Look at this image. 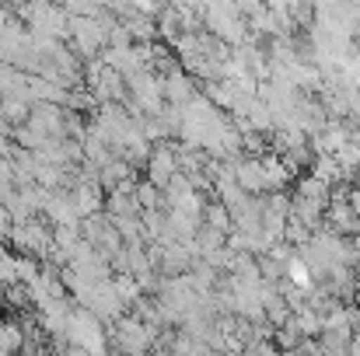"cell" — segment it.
I'll return each mask as SVG.
<instances>
[{"instance_id":"cell-16","label":"cell","mask_w":360,"mask_h":356,"mask_svg":"<svg viewBox=\"0 0 360 356\" xmlns=\"http://www.w3.org/2000/svg\"><path fill=\"white\" fill-rule=\"evenodd\" d=\"M354 283H357V290H360V265H357V272H354Z\"/></svg>"},{"instance_id":"cell-1","label":"cell","mask_w":360,"mask_h":356,"mask_svg":"<svg viewBox=\"0 0 360 356\" xmlns=\"http://www.w3.org/2000/svg\"><path fill=\"white\" fill-rule=\"evenodd\" d=\"M67 343L70 346H77V350H84V353L91 356H109V329L102 325V318L91 311V308H74V315H70V329H67Z\"/></svg>"},{"instance_id":"cell-11","label":"cell","mask_w":360,"mask_h":356,"mask_svg":"<svg viewBox=\"0 0 360 356\" xmlns=\"http://www.w3.org/2000/svg\"><path fill=\"white\" fill-rule=\"evenodd\" d=\"M294 322H297V329H301V336H304V339H319V336H322V329H326L322 311H315L311 304H308V308H301V311H294Z\"/></svg>"},{"instance_id":"cell-9","label":"cell","mask_w":360,"mask_h":356,"mask_svg":"<svg viewBox=\"0 0 360 356\" xmlns=\"http://www.w3.org/2000/svg\"><path fill=\"white\" fill-rule=\"evenodd\" d=\"M294 196H304V199H315V203L329 206V203H333V185H326L322 178H315V175L308 171V175H301V178H297Z\"/></svg>"},{"instance_id":"cell-4","label":"cell","mask_w":360,"mask_h":356,"mask_svg":"<svg viewBox=\"0 0 360 356\" xmlns=\"http://www.w3.org/2000/svg\"><path fill=\"white\" fill-rule=\"evenodd\" d=\"M42 213L49 217V224H53V228H81V213H77V203H74V196H70V192L53 189V192L46 196Z\"/></svg>"},{"instance_id":"cell-5","label":"cell","mask_w":360,"mask_h":356,"mask_svg":"<svg viewBox=\"0 0 360 356\" xmlns=\"http://www.w3.org/2000/svg\"><path fill=\"white\" fill-rule=\"evenodd\" d=\"M161 84H165V102H168V105H179V109H182V105H189V102L200 95V91H196L193 74H189V70H182V63H179L172 74H165V77H161Z\"/></svg>"},{"instance_id":"cell-6","label":"cell","mask_w":360,"mask_h":356,"mask_svg":"<svg viewBox=\"0 0 360 356\" xmlns=\"http://www.w3.org/2000/svg\"><path fill=\"white\" fill-rule=\"evenodd\" d=\"M235 178L248 196H266V168L262 157H238L235 161Z\"/></svg>"},{"instance_id":"cell-7","label":"cell","mask_w":360,"mask_h":356,"mask_svg":"<svg viewBox=\"0 0 360 356\" xmlns=\"http://www.w3.org/2000/svg\"><path fill=\"white\" fill-rule=\"evenodd\" d=\"M262 168H266V192H287L290 178L297 175L280 154H262Z\"/></svg>"},{"instance_id":"cell-8","label":"cell","mask_w":360,"mask_h":356,"mask_svg":"<svg viewBox=\"0 0 360 356\" xmlns=\"http://www.w3.org/2000/svg\"><path fill=\"white\" fill-rule=\"evenodd\" d=\"M129 178H133V164H129V161H122L120 154H116L105 168H98V182H102V189H109V192H112V189H120V185H126Z\"/></svg>"},{"instance_id":"cell-2","label":"cell","mask_w":360,"mask_h":356,"mask_svg":"<svg viewBox=\"0 0 360 356\" xmlns=\"http://www.w3.org/2000/svg\"><path fill=\"white\" fill-rule=\"evenodd\" d=\"M109 339L116 343L120 356H150L158 332H154V329H150L143 318H136V315H122V318H116V322H112Z\"/></svg>"},{"instance_id":"cell-10","label":"cell","mask_w":360,"mask_h":356,"mask_svg":"<svg viewBox=\"0 0 360 356\" xmlns=\"http://www.w3.org/2000/svg\"><path fill=\"white\" fill-rule=\"evenodd\" d=\"M203 224H207V228H217V231H224V235H231V231H235L231 210H228L221 199H214V203H207V206H203Z\"/></svg>"},{"instance_id":"cell-17","label":"cell","mask_w":360,"mask_h":356,"mask_svg":"<svg viewBox=\"0 0 360 356\" xmlns=\"http://www.w3.org/2000/svg\"><path fill=\"white\" fill-rule=\"evenodd\" d=\"M357 178H360V164H357Z\"/></svg>"},{"instance_id":"cell-15","label":"cell","mask_w":360,"mask_h":356,"mask_svg":"<svg viewBox=\"0 0 360 356\" xmlns=\"http://www.w3.org/2000/svg\"><path fill=\"white\" fill-rule=\"evenodd\" d=\"M354 143H357V147H360V122H357V126H354Z\"/></svg>"},{"instance_id":"cell-14","label":"cell","mask_w":360,"mask_h":356,"mask_svg":"<svg viewBox=\"0 0 360 356\" xmlns=\"http://www.w3.org/2000/svg\"><path fill=\"white\" fill-rule=\"evenodd\" d=\"M301 343H304V336H301V329H297V322H294V318H290V322H283V325L276 329V346H280L287 356L294 353Z\"/></svg>"},{"instance_id":"cell-13","label":"cell","mask_w":360,"mask_h":356,"mask_svg":"<svg viewBox=\"0 0 360 356\" xmlns=\"http://www.w3.org/2000/svg\"><path fill=\"white\" fill-rule=\"evenodd\" d=\"M21 346H25V329L18 322L0 318V353H21Z\"/></svg>"},{"instance_id":"cell-3","label":"cell","mask_w":360,"mask_h":356,"mask_svg":"<svg viewBox=\"0 0 360 356\" xmlns=\"http://www.w3.org/2000/svg\"><path fill=\"white\" fill-rule=\"evenodd\" d=\"M179 175V147L175 143H154V150H150V161H147V182H154L161 192H165V185L172 182Z\"/></svg>"},{"instance_id":"cell-12","label":"cell","mask_w":360,"mask_h":356,"mask_svg":"<svg viewBox=\"0 0 360 356\" xmlns=\"http://www.w3.org/2000/svg\"><path fill=\"white\" fill-rule=\"evenodd\" d=\"M287 279H290L294 286H304V290H311V286H315V272H311V265H308L297 251L287 258Z\"/></svg>"}]
</instances>
